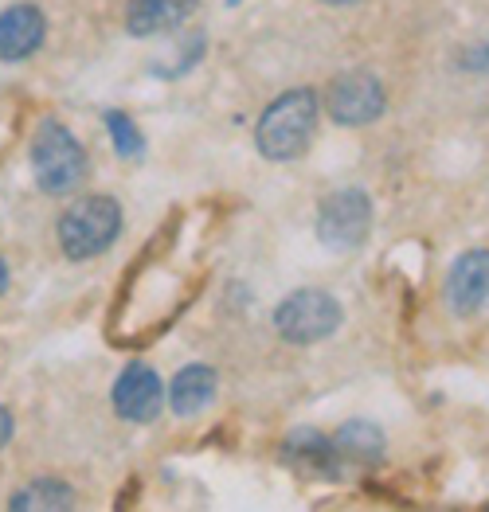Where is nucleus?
<instances>
[{
    "mask_svg": "<svg viewBox=\"0 0 489 512\" xmlns=\"http://www.w3.org/2000/svg\"><path fill=\"white\" fill-rule=\"evenodd\" d=\"M28 161H32V172H36V184L44 188L47 196H67L87 176V149L79 145V137L71 129L63 122H55V118L36 126Z\"/></svg>",
    "mask_w": 489,
    "mask_h": 512,
    "instance_id": "3",
    "label": "nucleus"
},
{
    "mask_svg": "<svg viewBox=\"0 0 489 512\" xmlns=\"http://www.w3.org/2000/svg\"><path fill=\"white\" fill-rule=\"evenodd\" d=\"M196 4L200 0H130L126 4V32L137 40L177 32L180 24L196 12Z\"/></svg>",
    "mask_w": 489,
    "mask_h": 512,
    "instance_id": "11",
    "label": "nucleus"
},
{
    "mask_svg": "<svg viewBox=\"0 0 489 512\" xmlns=\"http://www.w3.org/2000/svg\"><path fill=\"white\" fill-rule=\"evenodd\" d=\"M110 403L114 411L126 419V423H153L165 407V384L161 376L149 368V364H126L122 376L114 380V391H110Z\"/></svg>",
    "mask_w": 489,
    "mask_h": 512,
    "instance_id": "7",
    "label": "nucleus"
},
{
    "mask_svg": "<svg viewBox=\"0 0 489 512\" xmlns=\"http://www.w3.org/2000/svg\"><path fill=\"white\" fill-rule=\"evenodd\" d=\"M8 438H12V415H8V407H0V450L8 446Z\"/></svg>",
    "mask_w": 489,
    "mask_h": 512,
    "instance_id": "18",
    "label": "nucleus"
},
{
    "mask_svg": "<svg viewBox=\"0 0 489 512\" xmlns=\"http://www.w3.org/2000/svg\"><path fill=\"white\" fill-rule=\"evenodd\" d=\"M282 458L302 473H317V477H341L345 473V462L337 458L333 450V438H325L321 430L302 427V430H290V438L282 442Z\"/></svg>",
    "mask_w": 489,
    "mask_h": 512,
    "instance_id": "10",
    "label": "nucleus"
},
{
    "mask_svg": "<svg viewBox=\"0 0 489 512\" xmlns=\"http://www.w3.org/2000/svg\"><path fill=\"white\" fill-rule=\"evenodd\" d=\"M47 40V16L40 4H8L0 12V59H32Z\"/></svg>",
    "mask_w": 489,
    "mask_h": 512,
    "instance_id": "9",
    "label": "nucleus"
},
{
    "mask_svg": "<svg viewBox=\"0 0 489 512\" xmlns=\"http://www.w3.org/2000/svg\"><path fill=\"white\" fill-rule=\"evenodd\" d=\"M443 294L450 313H482L489 305V251H466L454 258V266L446 270Z\"/></svg>",
    "mask_w": 489,
    "mask_h": 512,
    "instance_id": "8",
    "label": "nucleus"
},
{
    "mask_svg": "<svg viewBox=\"0 0 489 512\" xmlns=\"http://www.w3.org/2000/svg\"><path fill=\"white\" fill-rule=\"evenodd\" d=\"M204 47H208V43H204V36H192V40L184 43V55H180L177 63H169V67H153V71H157L161 79H180L184 71H192V67L204 59Z\"/></svg>",
    "mask_w": 489,
    "mask_h": 512,
    "instance_id": "16",
    "label": "nucleus"
},
{
    "mask_svg": "<svg viewBox=\"0 0 489 512\" xmlns=\"http://www.w3.org/2000/svg\"><path fill=\"white\" fill-rule=\"evenodd\" d=\"M388 106L384 83L372 71H345L325 90V110L337 126H372Z\"/></svg>",
    "mask_w": 489,
    "mask_h": 512,
    "instance_id": "6",
    "label": "nucleus"
},
{
    "mask_svg": "<svg viewBox=\"0 0 489 512\" xmlns=\"http://www.w3.org/2000/svg\"><path fill=\"white\" fill-rule=\"evenodd\" d=\"M372 231V200L364 188H341L317 208V239L333 251H356Z\"/></svg>",
    "mask_w": 489,
    "mask_h": 512,
    "instance_id": "5",
    "label": "nucleus"
},
{
    "mask_svg": "<svg viewBox=\"0 0 489 512\" xmlns=\"http://www.w3.org/2000/svg\"><path fill=\"white\" fill-rule=\"evenodd\" d=\"M341 301L325 290H294L278 301L274 329L286 344H317L341 329Z\"/></svg>",
    "mask_w": 489,
    "mask_h": 512,
    "instance_id": "4",
    "label": "nucleus"
},
{
    "mask_svg": "<svg viewBox=\"0 0 489 512\" xmlns=\"http://www.w3.org/2000/svg\"><path fill=\"white\" fill-rule=\"evenodd\" d=\"M75 505V489L59 477H32L28 485H20L8 497V509L24 512H63Z\"/></svg>",
    "mask_w": 489,
    "mask_h": 512,
    "instance_id": "14",
    "label": "nucleus"
},
{
    "mask_svg": "<svg viewBox=\"0 0 489 512\" xmlns=\"http://www.w3.org/2000/svg\"><path fill=\"white\" fill-rule=\"evenodd\" d=\"M317 114H321V98L313 94L310 86H298V90L278 94L267 110H263L259 129H255L259 153L267 161H294V157H302L313 145Z\"/></svg>",
    "mask_w": 489,
    "mask_h": 512,
    "instance_id": "1",
    "label": "nucleus"
},
{
    "mask_svg": "<svg viewBox=\"0 0 489 512\" xmlns=\"http://www.w3.org/2000/svg\"><path fill=\"white\" fill-rule=\"evenodd\" d=\"M333 450H337V458H341L345 466L372 470V466H380V462H384L388 442H384V430L376 427V423L353 419V423H345V427L333 434Z\"/></svg>",
    "mask_w": 489,
    "mask_h": 512,
    "instance_id": "12",
    "label": "nucleus"
},
{
    "mask_svg": "<svg viewBox=\"0 0 489 512\" xmlns=\"http://www.w3.org/2000/svg\"><path fill=\"white\" fill-rule=\"evenodd\" d=\"M325 4H356V0H325Z\"/></svg>",
    "mask_w": 489,
    "mask_h": 512,
    "instance_id": "20",
    "label": "nucleus"
},
{
    "mask_svg": "<svg viewBox=\"0 0 489 512\" xmlns=\"http://www.w3.org/2000/svg\"><path fill=\"white\" fill-rule=\"evenodd\" d=\"M227 4H239V0H227Z\"/></svg>",
    "mask_w": 489,
    "mask_h": 512,
    "instance_id": "21",
    "label": "nucleus"
},
{
    "mask_svg": "<svg viewBox=\"0 0 489 512\" xmlns=\"http://www.w3.org/2000/svg\"><path fill=\"white\" fill-rule=\"evenodd\" d=\"M59 247L71 262L106 255L122 235V204L114 196H83L59 215Z\"/></svg>",
    "mask_w": 489,
    "mask_h": 512,
    "instance_id": "2",
    "label": "nucleus"
},
{
    "mask_svg": "<svg viewBox=\"0 0 489 512\" xmlns=\"http://www.w3.org/2000/svg\"><path fill=\"white\" fill-rule=\"evenodd\" d=\"M106 129H110V141H114V153L118 157H126V161H134L145 153V137H141V129L134 126V118L130 114H122V110H106Z\"/></svg>",
    "mask_w": 489,
    "mask_h": 512,
    "instance_id": "15",
    "label": "nucleus"
},
{
    "mask_svg": "<svg viewBox=\"0 0 489 512\" xmlns=\"http://www.w3.org/2000/svg\"><path fill=\"white\" fill-rule=\"evenodd\" d=\"M212 399H216V368H208V364H188V368H180L177 380L169 384V407L177 411L180 419L204 411Z\"/></svg>",
    "mask_w": 489,
    "mask_h": 512,
    "instance_id": "13",
    "label": "nucleus"
},
{
    "mask_svg": "<svg viewBox=\"0 0 489 512\" xmlns=\"http://www.w3.org/2000/svg\"><path fill=\"white\" fill-rule=\"evenodd\" d=\"M466 67H474V71H482V75H489V43H482L470 59H466Z\"/></svg>",
    "mask_w": 489,
    "mask_h": 512,
    "instance_id": "17",
    "label": "nucleus"
},
{
    "mask_svg": "<svg viewBox=\"0 0 489 512\" xmlns=\"http://www.w3.org/2000/svg\"><path fill=\"white\" fill-rule=\"evenodd\" d=\"M4 290H8V262L0 258V294H4Z\"/></svg>",
    "mask_w": 489,
    "mask_h": 512,
    "instance_id": "19",
    "label": "nucleus"
}]
</instances>
